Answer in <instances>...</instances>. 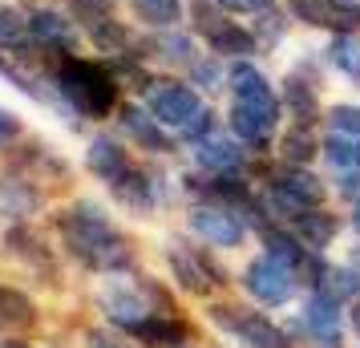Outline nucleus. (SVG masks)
Wrapping results in <instances>:
<instances>
[{
    "mask_svg": "<svg viewBox=\"0 0 360 348\" xmlns=\"http://www.w3.org/2000/svg\"><path fill=\"white\" fill-rule=\"evenodd\" d=\"M57 231H61V239H65V251L85 267V271L117 276V271H126L130 259H134L126 235L110 223L105 207L94 202V199H77L69 211H61Z\"/></svg>",
    "mask_w": 360,
    "mask_h": 348,
    "instance_id": "f257e3e1",
    "label": "nucleus"
},
{
    "mask_svg": "<svg viewBox=\"0 0 360 348\" xmlns=\"http://www.w3.org/2000/svg\"><path fill=\"white\" fill-rule=\"evenodd\" d=\"M49 85L69 101V110L89 117H105L117 105V82L94 61L82 57H61V65L53 69Z\"/></svg>",
    "mask_w": 360,
    "mask_h": 348,
    "instance_id": "f03ea898",
    "label": "nucleus"
},
{
    "mask_svg": "<svg viewBox=\"0 0 360 348\" xmlns=\"http://www.w3.org/2000/svg\"><path fill=\"white\" fill-rule=\"evenodd\" d=\"M207 320L227 336H235L243 348H295L288 328H279L276 320H267L263 312H251V308H239V304H211Z\"/></svg>",
    "mask_w": 360,
    "mask_h": 348,
    "instance_id": "7ed1b4c3",
    "label": "nucleus"
},
{
    "mask_svg": "<svg viewBox=\"0 0 360 348\" xmlns=\"http://www.w3.org/2000/svg\"><path fill=\"white\" fill-rule=\"evenodd\" d=\"M166 264H170V276L179 280V288L186 296L207 299L214 288L223 283V271L211 264V255L191 247V243H182V239H170V243H166Z\"/></svg>",
    "mask_w": 360,
    "mask_h": 348,
    "instance_id": "20e7f679",
    "label": "nucleus"
},
{
    "mask_svg": "<svg viewBox=\"0 0 360 348\" xmlns=\"http://www.w3.org/2000/svg\"><path fill=\"white\" fill-rule=\"evenodd\" d=\"M243 288H247V296L255 299V304H263V308H283L295 296L300 280H295L292 267H283L279 259H271L263 251L259 259H251L243 267Z\"/></svg>",
    "mask_w": 360,
    "mask_h": 348,
    "instance_id": "39448f33",
    "label": "nucleus"
},
{
    "mask_svg": "<svg viewBox=\"0 0 360 348\" xmlns=\"http://www.w3.org/2000/svg\"><path fill=\"white\" fill-rule=\"evenodd\" d=\"M186 227L198 239H207L211 247H239L247 239V227H243V219H239V211L227 207V202H211V199L195 202L186 211Z\"/></svg>",
    "mask_w": 360,
    "mask_h": 348,
    "instance_id": "423d86ee",
    "label": "nucleus"
},
{
    "mask_svg": "<svg viewBox=\"0 0 360 348\" xmlns=\"http://www.w3.org/2000/svg\"><path fill=\"white\" fill-rule=\"evenodd\" d=\"M344 324H348V312H344V304L336 296H328V292H311L304 299V312H300V328L308 336L316 348H340L344 344Z\"/></svg>",
    "mask_w": 360,
    "mask_h": 348,
    "instance_id": "0eeeda50",
    "label": "nucleus"
},
{
    "mask_svg": "<svg viewBox=\"0 0 360 348\" xmlns=\"http://www.w3.org/2000/svg\"><path fill=\"white\" fill-rule=\"evenodd\" d=\"M98 308L122 332H134L146 316H154L142 283H126V280H114V283H105V288H98Z\"/></svg>",
    "mask_w": 360,
    "mask_h": 348,
    "instance_id": "6e6552de",
    "label": "nucleus"
},
{
    "mask_svg": "<svg viewBox=\"0 0 360 348\" xmlns=\"http://www.w3.org/2000/svg\"><path fill=\"white\" fill-rule=\"evenodd\" d=\"M146 110L162 126L170 130H186L198 114H202V101H198L195 89H186V85H174V82H154L146 89Z\"/></svg>",
    "mask_w": 360,
    "mask_h": 348,
    "instance_id": "1a4fd4ad",
    "label": "nucleus"
},
{
    "mask_svg": "<svg viewBox=\"0 0 360 348\" xmlns=\"http://www.w3.org/2000/svg\"><path fill=\"white\" fill-rule=\"evenodd\" d=\"M227 85H231V98L235 105H247V110H259L267 117H279V101L271 94V82L263 77L251 61H235L227 69Z\"/></svg>",
    "mask_w": 360,
    "mask_h": 348,
    "instance_id": "9d476101",
    "label": "nucleus"
},
{
    "mask_svg": "<svg viewBox=\"0 0 360 348\" xmlns=\"http://www.w3.org/2000/svg\"><path fill=\"white\" fill-rule=\"evenodd\" d=\"M4 247H8V255H13V259H20L29 271H37V276H45V280L53 283V271H57L53 247L33 231V227H29V223H13V227L4 231Z\"/></svg>",
    "mask_w": 360,
    "mask_h": 348,
    "instance_id": "9b49d317",
    "label": "nucleus"
},
{
    "mask_svg": "<svg viewBox=\"0 0 360 348\" xmlns=\"http://www.w3.org/2000/svg\"><path fill=\"white\" fill-rule=\"evenodd\" d=\"M110 191L117 195L122 207H130L134 215H150L158 202H166V191H162V179H154L150 170H126L117 183H110Z\"/></svg>",
    "mask_w": 360,
    "mask_h": 348,
    "instance_id": "f8f14e48",
    "label": "nucleus"
},
{
    "mask_svg": "<svg viewBox=\"0 0 360 348\" xmlns=\"http://www.w3.org/2000/svg\"><path fill=\"white\" fill-rule=\"evenodd\" d=\"M45 207V195L33 179H20V174H4L0 179V215L13 219V223H29Z\"/></svg>",
    "mask_w": 360,
    "mask_h": 348,
    "instance_id": "ddd939ff",
    "label": "nucleus"
},
{
    "mask_svg": "<svg viewBox=\"0 0 360 348\" xmlns=\"http://www.w3.org/2000/svg\"><path fill=\"white\" fill-rule=\"evenodd\" d=\"M191 154H195V162L207 174H239V166H243V150L235 146L231 138H223L219 130L202 134L198 142H191Z\"/></svg>",
    "mask_w": 360,
    "mask_h": 348,
    "instance_id": "4468645a",
    "label": "nucleus"
},
{
    "mask_svg": "<svg viewBox=\"0 0 360 348\" xmlns=\"http://www.w3.org/2000/svg\"><path fill=\"white\" fill-rule=\"evenodd\" d=\"M130 336L142 348H191V324H186L182 316L154 312V316H146Z\"/></svg>",
    "mask_w": 360,
    "mask_h": 348,
    "instance_id": "2eb2a0df",
    "label": "nucleus"
},
{
    "mask_svg": "<svg viewBox=\"0 0 360 348\" xmlns=\"http://www.w3.org/2000/svg\"><path fill=\"white\" fill-rule=\"evenodd\" d=\"M117 122H122L126 138H134V142L142 150H150V154H170V150H174L170 134L162 130V122L150 114V110H142V105H126V110L117 114Z\"/></svg>",
    "mask_w": 360,
    "mask_h": 348,
    "instance_id": "dca6fc26",
    "label": "nucleus"
},
{
    "mask_svg": "<svg viewBox=\"0 0 360 348\" xmlns=\"http://www.w3.org/2000/svg\"><path fill=\"white\" fill-rule=\"evenodd\" d=\"M37 320H41L37 299L20 288L0 283V336H20V332L37 328Z\"/></svg>",
    "mask_w": 360,
    "mask_h": 348,
    "instance_id": "f3484780",
    "label": "nucleus"
},
{
    "mask_svg": "<svg viewBox=\"0 0 360 348\" xmlns=\"http://www.w3.org/2000/svg\"><path fill=\"white\" fill-rule=\"evenodd\" d=\"M292 231L300 235L311 251H324V247H332V239L340 235V219L332 215V211H324V207H311V211H300V215L292 219Z\"/></svg>",
    "mask_w": 360,
    "mask_h": 348,
    "instance_id": "a211bd4d",
    "label": "nucleus"
},
{
    "mask_svg": "<svg viewBox=\"0 0 360 348\" xmlns=\"http://www.w3.org/2000/svg\"><path fill=\"white\" fill-rule=\"evenodd\" d=\"M29 37H33L41 49H73V29H69V20L61 17V13H53V8H37V13H29Z\"/></svg>",
    "mask_w": 360,
    "mask_h": 348,
    "instance_id": "6ab92c4d",
    "label": "nucleus"
},
{
    "mask_svg": "<svg viewBox=\"0 0 360 348\" xmlns=\"http://www.w3.org/2000/svg\"><path fill=\"white\" fill-rule=\"evenodd\" d=\"M85 166L98 174L101 183H117V179L130 170V162H126V150L117 146L114 138H94V142H89V150H85Z\"/></svg>",
    "mask_w": 360,
    "mask_h": 348,
    "instance_id": "aec40b11",
    "label": "nucleus"
},
{
    "mask_svg": "<svg viewBox=\"0 0 360 348\" xmlns=\"http://www.w3.org/2000/svg\"><path fill=\"white\" fill-rule=\"evenodd\" d=\"M276 122H279V117H267V114H259V110L231 105V130H235V138H239V142H247V146H255V150L271 142Z\"/></svg>",
    "mask_w": 360,
    "mask_h": 348,
    "instance_id": "412c9836",
    "label": "nucleus"
},
{
    "mask_svg": "<svg viewBox=\"0 0 360 348\" xmlns=\"http://www.w3.org/2000/svg\"><path fill=\"white\" fill-rule=\"evenodd\" d=\"M202 33H207L214 53H227V57H247V53H255V45H259L247 29H239V25H231V20H223V17H214Z\"/></svg>",
    "mask_w": 360,
    "mask_h": 348,
    "instance_id": "4be33fe9",
    "label": "nucleus"
},
{
    "mask_svg": "<svg viewBox=\"0 0 360 348\" xmlns=\"http://www.w3.org/2000/svg\"><path fill=\"white\" fill-rule=\"evenodd\" d=\"M320 154L332 170H360V134H340L328 130V138L320 142Z\"/></svg>",
    "mask_w": 360,
    "mask_h": 348,
    "instance_id": "5701e85b",
    "label": "nucleus"
},
{
    "mask_svg": "<svg viewBox=\"0 0 360 348\" xmlns=\"http://www.w3.org/2000/svg\"><path fill=\"white\" fill-rule=\"evenodd\" d=\"M283 101H288V117H292L295 126H316V117H320V101L311 94L308 82H300V77H288L283 85Z\"/></svg>",
    "mask_w": 360,
    "mask_h": 348,
    "instance_id": "b1692460",
    "label": "nucleus"
},
{
    "mask_svg": "<svg viewBox=\"0 0 360 348\" xmlns=\"http://www.w3.org/2000/svg\"><path fill=\"white\" fill-rule=\"evenodd\" d=\"M279 154H283V162H292V166H308L320 154V142H316V134L308 126H292L283 134V142H279Z\"/></svg>",
    "mask_w": 360,
    "mask_h": 348,
    "instance_id": "393cba45",
    "label": "nucleus"
},
{
    "mask_svg": "<svg viewBox=\"0 0 360 348\" xmlns=\"http://www.w3.org/2000/svg\"><path fill=\"white\" fill-rule=\"evenodd\" d=\"M320 292L336 296L340 304H356L360 299V267L356 264H344V267H328Z\"/></svg>",
    "mask_w": 360,
    "mask_h": 348,
    "instance_id": "a878e982",
    "label": "nucleus"
},
{
    "mask_svg": "<svg viewBox=\"0 0 360 348\" xmlns=\"http://www.w3.org/2000/svg\"><path fill=\"white\" fill-rule=\"evenodd\" d=\"M328 61L340 73H348V77H360V41L352 33H340L332 41V49H328Z\"/></svg>",
    "mask_w": 360,
    "mask_h": 348,
    "instance_id": "bb28decb",
    "label": "nucleus"
},
{
    "mask_svg": "<svg viewBox=\"0 0 360 348\" xmlns=\"http://www.w3.org/2000/svg\"><path fill=\"white\" fill-rule=\"evenodd\" d=\"M134 8H138V17L142 20L158 25V29H170V25H179L182 20V4L179 0H134Z\"/></svg>",
    "mask_w": 360,
    "mask_h": 348,
    "instance_id": "cd10ccee",
    "label": "nucleus"
},
{
    "mask_svg": "<svg viewBox=\"0 0 360 348\" xmlns=\"http://www.w3.org/2000/svg\"><path fill=\"white\" fill-rule=\"evenodd\" d=\"M82 344L85 348H138V340H134L130 332H122L110 324V328H85Z\"/></svg>",
    "mask_w": 360,
    "mask_h": 348,
    "instance_id": "c85d7f7f",
    "label": "nucleus"
},
{
    "mask_svg": "<svg viewBox=\"0 0 360 348\" xmlns=\"http://www.w3.org/2000/svg\"><path fill=\"white\" fill-rule=\"evenodd\" d=\"M69 8L89 25V33L101 29L105 20H114V0H69Z\"/></svg>",
    "mask_w": 360,
    "mask_h": 348,
    "instance_id": "c756f323",
    "label": "nucleus"
},
{
    "mask_svg": "<svg viewBox=\"0 0 360 348\" xmlns=\"http://www.w3.org/2000/svg\"><path fill=\"white\" fill-rule=\"evenodd\" d=\"M29 41V17L17 8H0V45H25Z\"/></svg>",
    "mask_w": 360,
    "mask_h": 348,
    "instance_id": "7c9ffc66",
    "label": "nucleus"
},
{
    "mask_svg": "<svg viewBox=\"0 0 360 348\" xmlns=\"http://www.w3.org/2000/svg\"><path fill=\"white\" fill-rule=\"evenodd\" d=\"M158 53H162L166 61H174V65H195V41L182 37V33L162 37V41H158Z\"/></svg>",
    "mask_w": 360,
    "mask_h": 348,
    "instance_id": "2f4dec72",
    "label": "nucleus"
},
{
    "mask_svg": "<svg viewBox=\"0 0 360 348\" xmlns=\"http://www.w3.org/2000/svg\"><path fill=\"white\" fill-rule=\"evenodd\" d=\"M328 130L360 134V110L356 105H332V110H328Z\"/></svg>",
    "mask_w": 360,
    "mask_h": 348,
    "instance_id": "473e14b6",
    "label": "nucleus"
},
{
    "mask_svg": "<svg viewBox=\"0 0 360 348\" xmlns=\"http://www.w3.org/2000/svg\"><path fill=\"white\" fill-rule=\"evenodd\" d=\"M255 17H259V20H255V29H259V37L267 41V45H276L279 37H283V29H288V20L279 17L276 8H267V13H255Z\"/></svg>",
    "mask_w": 360,
    "mask_h": 348,
    "instance_id": "72a5a7b5",
    "label": "nucleus"
},
{
    "mask_svg": "<svg viewBox=\"0 0 360 348\" xmlns=\"http://www.w3.org/2000/svg\"><path fill=\"white\" fill-rule=\"evenodd\" d=\"M17 138H20V117L13 110H0V146H8Z\"/></svg>",
    "mask_w": 360,
    "mask_h": 348,
    "instance_id": "f704fd0d",
    "label": "nucleus"
},
{
    "mask_svg": "<svg viewBox=\"0 0 360 348\" xmlns=\"http://www.w3.org/2000/svg\"><path fill=\"white\" fill-rule=\"evenodd\" d=\"M191 73H195L207 89H219V85H223V77H219V65H214V61H195V65H191Z\"/></svg>",
    "mask_w": 360,
    "mask_h": 348,
    "instance_id": "c9c22d12",
    "label": "nucleus"
},
{
    "mask_svg": "<svg viewBox=\"0 0 360 348\" xmlns=\"http://www.w3.org/2000/svg\"><path fill=\"white\" fill-rule=\"evenodd\" d=\"M211 130H214V114H211V110H202V114H198V117H195V122H191V126H186L182 134H186V142H198L202 134H211Z\"/></svg>",
    "mask_w": 360,
    "mask_h": 348,
    "instance_id": "e433bc0d",
    "label": "nucleus"
},
{
    "mask_svg": "<svg viewBox=\"0 0 360 348\" xmlns=\"http://www.w3.org/2000/svg\"><path fill=\"white\" fill-rule=\"evenodd\" d=\"M219 8H231V13H267L271 0H219Z\"/></svg>",
    "mask_w": 360,
    "mask_h": 348,
    "instance_id": "4c0bfd02",
    "label": "nucleus"
},
{
    "mask_svg": "<svg viewBox=\"0 0 360 348\" xmlns=\"http://www.w3.org/2000/svg\"><path fill=\"white\" fill-rule=\"evenodd\" d=\"M0 348H37V344H29L25 336H0Z\"/></svg>",
    "mask_w": 360,
    "mask_h": 348,
    "instance_id": "58836bf2",
    "label": "nucleus"
},
{
    "mask_svg": "<svg viewBox=\"0 0 360 348\" xmlns=\"http://www.w3.org/2000/svg\"><path fill=\"white\" fill-rule=\"evenodd\" d=\"M348 320H352V332H356V336H360V299H356V304H352V312H348Z\"/></svg>",
    "mask_w": 360,
    "mask_h": 348,
    "instance_id": "ea45409f",
    "label": "nucleus"
},
{
    "mask_svg": "<svg viewBox=\"0 0 360 348\" xmlns=\"http://www.w3.org/2000/svg\"><path fill=\"white\" fill-rule=\"evenodd\" d=\"M352 4H356V0H352Z\"/></svg>",
    "mask_w": 360,
    "mask_h": 348,
    "instance_id": "a19ab883",
    "label": "nucleus"
}]
</instances>
